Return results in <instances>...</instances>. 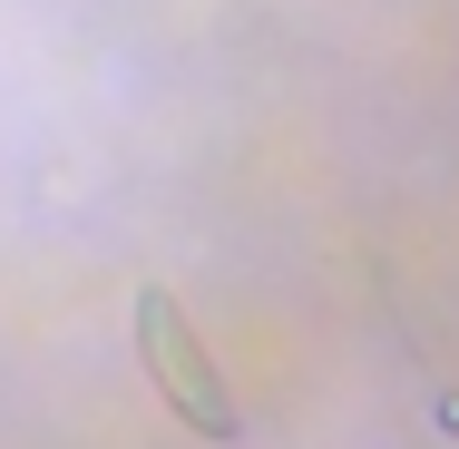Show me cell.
Instances as JSON below:
<instances>
[{
    "label": "cell",
    "instance_id": "1",
    "mask_svg": "<svg viewBox=\"0 0 459 449\" xmlns=\"http://www.w3.org/2000/svg\"><path fill=\"white\" fill-rule=\"evenodd\" d=\"M137 361H147V381L167 391V410H177L186 430H205V440H235L245 420H235V401L215 391V371H205V352H195V332H186L177 293H137Z\"/></svg>",
    "mask_w": 459,
    "mask_h": 449
}]
</instances>
